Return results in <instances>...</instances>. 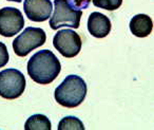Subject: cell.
Listing matches in <instances>:
<instances>
[{
  "instance_id": "obj_9",
  "label": "cell",
  "mask_w": 154,
  "mask_h": 130,
  "mask_svg": "<svg viewBox=\"0 0 154 130\" xmlns=\"http://www.w3.org/2000/svg\"><path fill=\"white\" fill-rule=\"evenodd\" d=\"M88 30L95 38H103L111 31V21L103 14L93 12L88 18Z\"/></svg>"
},
{
  "instance_id": "obj_2",
  "label": "cell",
  "mask_w": 154,
  "mask_h": 130,
  "mask_svg": "<svg viewBox=\"0 0 154 130\" xmlns=\"http://www.w3.org/2000/svg\"><path fill=\"white\" fill-rule=\"evenodd\" d=\"M87 84L78 75H68L55 89V100L66 108H75L85 100L87 95Z\"/></svg>"
},
{
  "instance_id": "obj_14",
  "label": "cell",
  "mask_w": 154,
  "mask_h": 130,
  "mask_svg": "<svg viewBox=\"0 0 154 130\" xmlns=\"http://www.w3.org/2000/svg\"><path fill=\"white\" fill-rule=\"evenodd\" d=\"M71 8L75 11H82L88 9L91 3V0H66Z\"/></svg>"
},
{
  "instance_id": "obj_8",
  "label": "cell",
  "mask_w": 154,
  "mask_h": 130,
  "mask_svg": "<svg viewBox=\"0 0 154 130\" xmlns=\"http://www.w3.org/2000/svg\"><path fill=\"white\" fill-rule=\"evenodd\" d=\"M23 10L31 21L43 22L51 16L53 3L51 0H26Z\"/></svg>"
},
{
  "instance_id": "obj_15",
  "label": "cell",
  "mask_w": 154,
  "mask_h": 130,
  "mask_svg": "<svg viewBox=\"0 0 154 130\" xmlns=\"http://www.w3.org/2000/svg\"><path fill=\"white\" fill-rule=\"evenodd\" d=\"M9 59H10V55L7 46L0 41V68L5 67L9 62Z\"/></svg>"
},
{
  "instance_id": "obj_3",
  "label": "cell",
  "mask_w": 154,
  "mask_h": 130,
  "mask_svg": "<svg viewBox=\"0 0 154 130\" xmlns=\"http://www.w3.org/2000/svg\"><path fill=\"white\" fill-rule=\"evenodd\" d=\"M82 16V12L73 10L66 0H54V12L50 19V27L52 30H58L61 27L78 29Z\"/></svg>"
},
{
  "instance_id": "obj_5",
  "label": "cell",
  "mask_w": 154,
  "mask_h": 130,
  "mask_svg": "<svg viewBox=\"0 0 154 130\" xmlns=\"http://www.w3.org/2000/svg\"><path fill=\"white\" fill-rule=\"evenodd\" d=\"M26 77L17 69H5L0 72V96L5 100L19 97L26 89Z\"/></svg>"
},
{
  "instance_id": "obj_6",
  "label": "cell",
  "mask_w": 154,
  "mask_h": 130,
  "mask_svg": "<svg viewBox=\"0 0 154 130\" xmlns=\"http://www.w3.org/2000/svg\"><path fill=\"white\" fill-rule=\"evenodd\" d=\"M53 46L63 57L72 58L78 55L82 50V38L75 31L63 29L55 34Z\"/></svg>"
},
{
  "instance_id": "obj_7",
  "label": "cell",
  "mask_w": 154,
  "mask_h": 130,
  "mask_svg": "<svg viewBox=\"0 0 154 130\" xmlns=\"http://www.w3.org/2000/svg\"><path fill=\"white\" fill-rule=\"evenodd\" d=\"M24 27L22 13L16 8L8 7L0 10V35L13 37Z\"/></svg>"
},
{
  "instance_id": "obj_11",
  "label": "cell",
  "mask_w": 154,
  "mask_h": 130,
  "mask_svg": "<svg viewBox=\"0 0 154 130\" xmlns=\"http://www.w3.org/2000/svg\"><path fill=\"white\" fill-rule=\"evenodd\" d=\"M52 125L50 119L43 114H34L26 122V130H51Z\"/></svg>"
},
{
  "instance_id": "obj_1",
  "label": "cell",
  "mask_w": 154,
  "mask_h": 130,
  "mask_svg": "<svg viewBox=\"0 0 154 130\" xmlns=\"http://www.w3.org/2000/svg\"><path fill=\"white\" fill-rule=\"evenodd\" d=\"M61 65L50 50H40L28 62V74L35 83L49 85L59 75Z\"/></svg>"
},
{
  "instance_id": "obj_13",
  "label": "cell",
  "mask_w": 154,
  "mask_h": 130,
  "mask_svg": "<svg viewBox=\"0 0 154 130\" xmlns=\"http://www.w3.org/2000/svg\"><path fill=\"white\" fill-rule=\"evenodd\" d=\"M93 5L107 11H115L122 5V0H93Z\"/></svg>"
},
{
  "instance_id": "obj_10",
  "label": "cell",
  "mask_w": 154,
  "mask_h": 130,
  "mask_svg": "<svg viewBox=\"0 0 154 130\" xmlns=\"http://www.w3.org/2000/svg\"><path fill=\"white\" fill-rule=\"evenodd\" d=\"M130 30L136 37H147L153 30V21L146 14H138L132 17L130 21Z\"/></svg>"
},
{
  "instance_id": "obj_12",
  "label": "cell",
  "mask_w": 154,
  "mask_h": 130,
  "mask_svg": "<svg viewBox=\"0 0 154 130\" xmlns=\"http://www.w3.org/2000/svg\"><path fill=\"white\" fill-rule=\"evenodd\" d=\"M58 130H85V126L78 117L66 116L58 124Z\"/></svg>"
},
{
  "instance_id": "obj_16",
  "label": "cell",
  "mask_w": 154,
  "mask_h": 130,
  "mask_svg": "<svg viewBox=\"0 0 154 130\" xmlns=\"http://www.w3.org/2000/svg\"><path fill=\"white\" fill-rule=\"evenodd\" d=\"M8 1H14V2H21L22 0H8Z\"/></svg>"
},
{
  "instance_id": "obj_4",
  "label": "cell",
  "mask_w": 154,
  "mask_h": 130,
  "mask_svg": "<svg viewBox=\"0 0 154 130\" xmlns=\"http://www.w3.org/2000/svg\"><path fill=\"white\" fill-rule=\"evenodd\" d=\"M47 40V34L41 28L28 27L23 32L18 35L13 41V50L16 55L24 57L33 50L45 45Z\"/></svg>"
}]
</instances>
